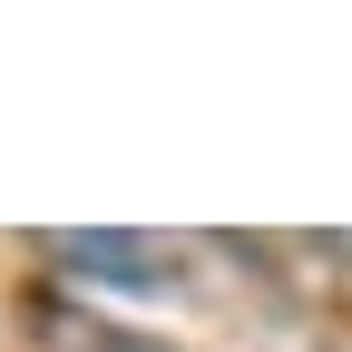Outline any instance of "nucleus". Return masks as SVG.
<instances>
[{
    "label": "nucleus",
    "instance_id": "nucleus-1",
    "mask_svg": "<svg viewBox=\"0 0 352 352\" xmlns=\"http://www.w3.org/2000/svg\"><path fill=\"white\" fill-rule=\"evenodd\" d=\"M50 254L69 274L108 284V294H166L176 284V245L166 235H118V226H88V235H50Z\"/></svg>",
    "mask_w": 352,
    "mask_h": 352
}]
</instances>
